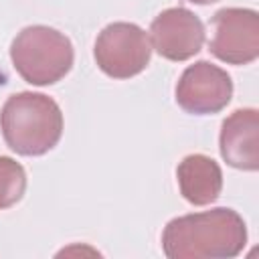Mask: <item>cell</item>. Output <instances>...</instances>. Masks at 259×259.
<instances>
[{"label": "cell", "instance_id": "cell-1", "mask_svg": "<svg viewBox=\"0 0 259 259\" xmlns=\"http://www.w3.org/2000/svg\"><path fill=\"white\" fill-rule=\"evenodd\" d=\"M245 243V221L227 206L176 217L162 233V249L170 259H231Z\"/></svg>", "mask_w": 259, "mask_h": 259}, {"label": "cell", "instance_id": "cell-2", "mask_svg": "<svg viewBox=\"0 0 259 259\" xmlns=\"http://www.w3.org/2000/svg\"><path fill=\"white\" fill-rule=\"evenodd\" d=\"M0 130L6 146L20 156H42L63 134V113L55 99L42 93L20 91L0 109Z\"/></svg>", "mask_w": 259, "mask_h": 259}, {"label": "cell", "instance_id": "cell-3", "mask_svg": "<svg viewBox=\"0 0 259 259\" xmlns=\"http://www.w3.org/2000/svg\"><path fill=\"white\" fill-rule=\"evenodd\" d=\"M16 73L30 85H53L73 67V45L67 34L45 24L22 28L10 45Z\"/></svg>", "mask_w": 259, "mask_h": 259}, {"label": "cell", "instance_id": "cell-4", "mask_svg": "<svg viewBox=\"0 0 259 259\" xmlns=\"http://www.w3.org/2000/svg\"><path fill=\"white\" fill-rule=\"evenodd\" d=\"M97 67L113 79H130L142 73L152 57V42L144 28L134 22L107 24L93 49Z\"/></svg>", "mask_w": 259, "mask_h": 259}, {"label": "cell", "instance_id": "cell-5", "mask_svg": "<svg viewBox=\"0 0 259 259\" xmlns=\"http://www.w3.org/2000/svg\"><path fill=\"white\" fill-rule=\"evenodd\" d=\"M208 51L223 63L249 65L259 57V14L251 8H221L212 16Z\"/></svg>", "mask_w": 259, "mask_h": 259}, {"label": "cell", "instance_id": "cell-6", "mask_svg": "<svg viewBox=\"0 0 259 259\" xmlns=\"http://www.w3.org/2000/svg\"><path fill=\"white\" fill-rule=\"evenodd\" d=\"M233 97L229 73L208 61H196L186 67L176 83V103L194 115L219 113Z\"/></svg>", "mask_w": 259, "mask_h": 259}, {"label": "cell", "instance_id": "cell-7", "mask_svg": "<svg viewBox=\"0 0 259 259\" xmlns=\"http://www.w3.org/2000/svg\"><path fill=\"white\" fill-rule=\"evenodd\" d=\"M152 49L168 61H186L204 45V24L188 8L162 10L150 24Z\"/></svg>", "mask_w": 259, "mask_h": 259}, {"label": "cell", "instance_id": "cell-8", "mask_svg": "<svg viewBox=\"0 0 259 259\" xmlns=\"http://www.w3.org/2000/svg\"><path fill=\"white\" fill-rule=\"evenodd\" d=\"M219 148L229 166L255 172L259 168V111L253 107L233 111L223 121Z\"/></svg>", "mask_w": 259, "mask_h": 259}, {"label": "cell", "instance_id": "cell-9", "mask_svg": "<svg viewBox=\"0 0 259 259\" xmlns=\"http://www.w3.org/2000/svg\"><path fill=\"white\" fill-rule=\"evenodd\" d=\"M176 178H178L180 194L194 206H204L214 202L223 188L221 166L210 156L204 154L186 156L176 168Z\"/></svg>", "mask_w": 259, "mask_h": 259}, {"label": "cell", "instance_id": "cell-10", "mask_svg": "<svg viewBox=\"0 0 259 259\" xmlns=\"http://www.w3.org/2000/svg\"><path fill=\"white\" fill-rule=\"evenodd\" d=\"M26 190L24 168L8 156H0V210L14 206Z\"/></svg>", "mask_w": 259, "mask_h": 259}, {"label": "cell", "instance_id": "cell-11", "mask_svg": "<svg viewBox=\"0 0 259 259\" xmlns=\"http://www.w3.org/2000/svg\"><path fill=\"white\" fill-rule=\"evenodd\" d=\"M188 2H194V4H212V2H219V0H188Z\"/></svg>", "mask_w": 259, "mask_h": 259}]
</instances>
